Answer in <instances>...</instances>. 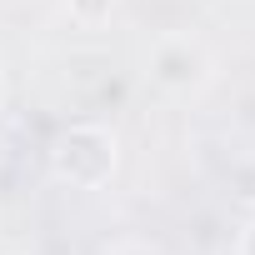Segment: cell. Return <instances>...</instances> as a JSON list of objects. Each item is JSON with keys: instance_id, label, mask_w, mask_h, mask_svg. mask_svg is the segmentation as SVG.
Segmentation results:
<instances>
[{"instance_id": "6da1fadb", "label": "cell", "mask_w": 255, "mask_h": 255, "mask_svg": "<svg viewBox=\"0 0 255 255\" xmlns=\"http://www.w3.org/2000/svg\"><path fill=\"white\" fill-rule=\"evenodd\" d=\"M50 175L75 190H100L115 175V135L105 125H70L50 140Z\"/></svg>"}, {"instance_id": "7a4b0ae2", "label": "cell", "mask_w": 255, "mask_h": 255, "mask_svg": "<svg viewBox=\"0 0 255 255\" xmlns=\"http://www.w3.org/2000/svg\"><path fill=\"white\" fill-rule=\"evenodd\" d=\"M150 80L170 95H190L210 80V55L190 40V35H165L150 50Z\"/></svg>"}, {"instance_id": "3957f363", "label": "cell", "mask_w": 255, "mask_h": 255, "mask_svg": "<svg viewBox=\"0 0 255 255\" xmlns=\"http://www.w3.org/2000/svg\"><path fill=\"white\" fill-rule=\"evenodd\" d=\"M115 5H120V0H65V10H70V20H75V25H85V30L105 25V20L115 15Z\"/></svg>"}, {"instance_id": "277c9868", "label": "cell", "mask_w": 255, "mask_h": 255, "mask_svg": "<svg viewBox=\"0 0 255 255\" xmlns=\"http://www.w3.org/2000/svg\"><path fill=\"white\" fill-rule=\"evenodd\" d=\"M240 255H255V225H250V230L240 235Z\"/></svg>"}, {"instance_id": "5b68a950", "label": "cell", "mask_w": 255, "mask_h": 255, "mask_svg": "<svg viewBox=\"0 0 255 255\" xmlns=\"http://www.w3.org/2000/svg\"><path fill=\"white\" fill-rule=\"evenodd\" d=\"M115 255H155V250H150V245H120Z\"/></svg>"}]
</instances>
